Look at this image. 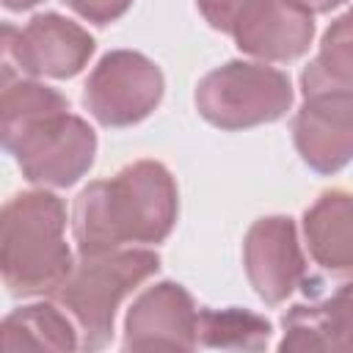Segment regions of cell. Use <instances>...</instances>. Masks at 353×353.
Segmentation results:
<instances>
[{"mask_svg":"<svg viewBox=\"0 0 353 353\" xmlns=\"http://www.w3.org/2000/svg\"><path fill=\"white\" fill-rule=\"evenodd\" d=\"M176 185L165 165L138 160L113 179L80 190L72 229L80 254L116 251L130 243H160L176 223Z\"/></svg>","mask_w":353,"mask_h":353,"instance_id":"cell-1","label":"cell"},{"mask_svg":"<svg viewBox=\"0 0 353 353\" xmlns=\"http://www.w3.org/2000/svg\"><path fill=\"white\" fill-rule=\"evenodd\" d=\"M66 207L47 190H28L3 207L0 270L11 295L55 292L72 270V251L63 240Z\"/></svg>","mask_w":353,"mask_h":353,"instance_id":"cell-2","label":"cell"},{"mask_svg":"<svg viewBox=\"0 0 353 353\" xmlns=\"http://www.w3.org/2000/svg\"><path fill=\"white\" fill-rule=\"evenodd\" d=\"M160 268V256L146 248H116L80 254L69 276L52 292L55 303L72 317L80 347L97 350L108 345L119 303Z\"/></svg>","mask_w":353,"mask_h":353,"instance_id":"cell-3","label":"cell"},{"mask_svg":"<svg viewBox=\"0 0 353 353\" xmlns=\"http://www.w3.org/2000/svg\"><path fill=\"white\" fill-rule=\"evenodd\" d=\"M292 105L290 77L265 63L229 61L201 77L199 113L221 130H245L281 119Z\"/></svg>","mask_w":353,"mask_h":353,"instance_id":"cell-4","label":"cell"},{"mask_svg":"<svg viewBox=\"0 0 353 353\" xmlns=\"http://www.w3.org/2000/svg\"><path fill=\"white\" fill-rule=\"evenodd\" d=\"M3 146L17 157L22 176L33 185L69 188L91 168L97 135L80 116L61 110L28 124L3 141Z\"/></svg>","mask_w":353,"mask_h":353,"instance_id":"cell-5","label":"cell"},{"mask_svg":"<svg viewBox=\"0 0 353 353\" xmlns=\"http://www.w3.org/2000/svg\"><path fill=\"white\" fill-rule=\"evenodd\" d=\"M163 99V74L141 52L113 50L88 74L83 102L105 127H130Z\"/></svg>","mask_w":353,"mask_h":353,"instance_id":"cell-6","label":"cell"},{"mask_svg":"<svg viewBox=\"0 0 353 353\" xmlns=\"http://www.w3.org/2000/svg\"><path fill=\"white\" fill-rule=\"evenodd\" d=\"M94 55V39L61 14H39L25 28H3V72L14 66L33 77H74Z\"/></svg>","mask_w":353,"mask_h":353,"instance_id":"cell-7","label":"cell"},{"mask_svg":"<svg viewBox=\"0 0 353 353\" xmlns=\"http://www.w3.org/2000/svg\"><path fill=\"white\" fill-rule=\"evenodd\" d=\"M199 312L176 281H160L138 295L124 320V350H193Z\"/></svg>","mask_w":353,"mask_h":353,"instance_id":"cell-8","label":"cell"},{"mask_svg":"<svg viewBox=\"0 0 353 353\" xmlns=\"http://www.w3.org/2000/svg\"><path fill=\"white\" fill-rule=\"evenodd\" d=\"M243 262L254 292L270 306L281 303L306 276L295 223L284 215L259 218L245 234Z\"/></svg>","mask_w":353,"mask_h":353,"instance_id":"cell-9","label":"cell"},{"mask_svg":"<svg viewBox=\"0 0 353 353\" xmlns=\"http://www.w3.org/2000/svg\"><path fill=\"white\" fill-rule=\"evenodd\" d=\"M298 154L317 174H336L353 160V94H312L292 124Z\"/></svg>","mask_w":353,"mask_h":353,"instance_id":"cell-10","label":"cell"},{"mask_svg":"<svg viewBox=\"0 0 353 353\" xmlns=\"http://www.w3.org/2000/svg\"><path fill=\"white\" fill-rule=\"evenodd\" d=\"M237 47L262 61H292L314 36L312 11L295 0H254L232 28Z\"/></svg>","mask_w":353,"mask_h":353,"instance_id":"cell-11","label":"cell"},{"mask_svg":"<svg viewBox=\"0 0 353 353\" xmlns=\"http://www.w3.org/2000/svg\"><path fill=\"white\" fill-rule=\"evenodd\" d=\"M279 350H353V284L317 303H298L284 314Z\"/></svg>","mask_w":353,"mask_h":353,"instance_id":"cell-12","label":"cell"},{"mask_svg":"<svg viewBox=\"0 0 353 353\" xmlns=\"http://www.w3.org/2000/svg\"><path fill=\"white\" fill-rule=\"evenodd\" d=\"M312 259L334 273L353 276V193L328 190L303 212Z\"/></svg>","mask_w":353,"mask_h":353,"instance_id":"cell-13","label":"cell"},{"mask_svg":"<svg viewBox=\"0 0 353 353\" xmlns=\"http://www.w3.org/2000/svg\"><path fill=\"white\" fill-rule=\"evenodd\" d=\"M77 328L72 317L52 303H30L11 312L0 328V347L6 353L17 350H58L69 353L80 347Z\"/></svg>","mask_w":353,"mask_h":353,"instance_id":"cell-14","label":"cell"},{"mask_svg":"<svg viewBox=\"0 0 353 353\" xmlns=\"http://www.w3.org/2000/svg\"><path fill=\"white\" fill-rule=\"evenodd\" d=\"M303 97L353 94V8L331 22L320 41V52L301 74Z\"/></svg>","mask_w":353,"mask_h":353,"instance_id":"cell-15","label":"cell"},{"mask_svg":"<svg viewBox=\"0 0 353 353\" xmlns=\"http://www.w3.org/2000/svg\"><path fill=\"white\" fill-rule=\"evenodd\" d=\"M199 345L221 350H262L270 339V323L248 309H204L196 325Z\"/></svg>","mask_w":353,"mask_h":353,"instance_id":"cell-16","label":"cell"},{"mask_svg":"<svg viewBox=\"0 0 353 353\" xmlns=\"http://www.w3.org/2000/svg\"><path fill=\"white\" fill-rule=\"evenodd\" d=\"M69 110V102L63 94L55 88L36 83V80H3V105H0V132L3 141L25 130L28 124L50 116Z\"/></svg>","mask_w":353,"mask_h":353,"instance_id":"cell-17","label":"cell"},{"mask_svg":"<svg viewBox=\"0 0 353 353\" xmlns=\"http://www.w3.org/2000/svg\"><path fill=\"white\" fill-rule=\"evenodd\" d=\"M254 0H196L201 17L215 28V30H223V33H232L234 22L240 19V14L251 6Z\"/></svg>","mask_w":353,"mask_h":353,"instance_id":"cell-18","label":"cell"},{"mask_svg":"<svg viewBox=\"0 0 353 353\" xmlns=\"http://www.w3.org/2000/svg\"><path fill=\"white\" fill-rule=\"evenodd\" d=\"M72 11H77L83 19L94 22V25H108L113 19H119L132 0H63Z\"/></svg>","mask_w":353,"mask_h":353,"instance_id":"cell-19","label":"cell"},{"mask_svg":"<svg viewBox=\"0 0 353 353\" xmlns=\"http://www.w3.org/2000/svg\"><path fill=\"white\" fill-rule=\"evenodd\" d=\"M298 6H303L306 11H312V14H325V11H331V8H336L339 3H345V0H295Z\"/></svg>","mask_w":353,"mask_h":353,"instance_id":"cell-20","label":"cell"},{"mask_svg":"<svg viewBox=\"0 0 353 353\" xmlns=\"http://www.w3.org/2000/svg\"><path fill=\"white\" fill-rule=\"evenodd\" d=\"M36 3H41V0H3V6L8 11H25V8H33Z\"/></svg>","mask_w":353,"mask_h":353,"instance_id":"cell-21","label":"cell"}]
</instances>
